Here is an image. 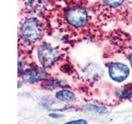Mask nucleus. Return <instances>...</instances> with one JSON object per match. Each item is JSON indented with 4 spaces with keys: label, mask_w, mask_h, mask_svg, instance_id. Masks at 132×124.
<instances>
[{
    "label": "nucleus",
    "mask_w": 132,
    "mask_h": 124,
    "mask_svg": "<svg viewBox=\"0 0 132 124\" xmlns=\"http://www.w3.org/2000/svg\"><path fill=\"white\" fill-rule=\"evenodd\" d=\"M106 5H108L111 7H117L123 3L124 0H102Z\"/></svg>",
    "instance_id": "0eeeda50"
},
{
    "label": "nucleus",
    "mask_w": 132,
    "mask_h": 124,
    "mask_svg": "<svg viewBox=\"0 0 132 124\" xmlns=\"http://www.w3.org/2000/svg\"><path fill=\"white\" fill-rule=\"evenodd\" d=\"M64 124H88V122L84 119H79V120H74V121H70Z\"/></svg>",
    "instance_id": "6e6552de"
},
{
    "label": "nucleus",
    "mask_w": 132,
    "mask_h": 124,
    "mask_svg": "<svg viewBox=\"0 0 132 124\" xmlns=\"http://www.w3.org/2000/svg\"><path fill=\"white\" fill-rule=\"evenodd\" d=\"M56 98L61 101L64 102H71L75 99V94H74L72 91L69 90H60L58 91L55 94Z\"/></svg>",
    "instance_id": "423d86ee"
},
{
    "label": "nucleus",
    "mask_w": 132,
    "mask_h": 124,
    "mask_svg": "<svg viewBox=\"0 0 132 124\" xmlns=\"http://www.w3.org/2000/svg\"><path fill=\"white\" fill-rule=\"evenodd\" d=\"M38 58L41 65L49 68L55 63L59 58V52L50 45L43 44L38 49Z\"/></svg>",
    "instance_id": "f03ea898"
},
{
    "label": "nucleus",
    "mask_w": 132,
    "mask_h": 124,
    "mask_svg": "<svg viewBox=\"0 0 132 124\" xmlns=\"http://www.w3.org/2000/svg\"><path fill=\"white\" fill-rule=\"evenodd\" d=\"M48 76L47 73L41 69H29L22 74V79L28 83L39 82L45 80Z\"/></svg>",
    "instance_id": "39448f33"
},
{
    "label": "nucleus",
    "mask_w": 132,
    "mask_h": 124,
    "mask_svg": "<svg viewBox=\"0 0 132 124\" xmlns=\"http://www.w3.org/2000/svg\"><path fill=\"white\" fill-rule=\"evenodd\" d=\"M22 34L25 39L31 42H35L40 39L43 29L39 20L31 18L25 21L22 27Z\"/></svg>",
    "instance_id": "f257e3e1"
},
{
    "label": "nucleus",
    "mask_w": 132,
    "mask_h": 124,
    "mask_svg": "<svg viewBox=\"0 0 132 124\" xmlns=\"http://www.w3.org/2000/svg\"><path fill=\"white\" fill-rule=\"evenodd\" d=\"M129 59H130V65H131V66H132V52L130 53V57H129Z\"/></svg>",
    "instance_id": "9d476101"
},
{
    "label": "nucleus",
    "mask_w": 132,
    "mask_h": 124,
    "mask_svg": "<svg viewBox=\"0 0 132 124\" xmlns=\"http://www.w3.org/2000/svg\"><path fill=\"white\" fill-rule=\"evenodd\" d=\"M130 74L128 67L121 63H112L109 66V75L113 80L122 82L126 80Z\"/></svg>",
    "instance_id": "20e7f679"
},
{
    "label": "nucleus",
    "mask_w": 132,
    "mask_h": 124,
    "mask_svg": "<svg viewBox=\"0 0 132 124\" xmlns=\"http://www.w3.org/2000/svg\"><path fill=\"white\" fill-rule=\"evenodd\" d=\"M49 116H50V117L54 118H60L61 115L59 114V113H50Z\"/></svg>",
    "instance_id": "1a4fd4ad"
},
{
    "label": "nucleus",
    "mask_w": 132,
    "mask_h": 124,
    "mask_svg": "<svg viewBox=\"0 0 132 124\" xmlns=\"http://www.w3.org/2000/svg\"><path fill=\"white\" fill-rule=\"evenodd\" d=\"M67 22L73 27H79L84 26L88 20V14L84 8L76 7L69 9L66 14Z\"/></svg>",
    "instance_id": "7ed1b4c3"
}]
</instances>
